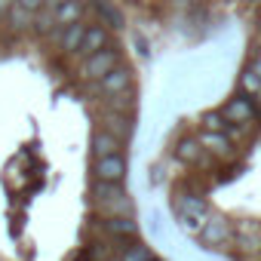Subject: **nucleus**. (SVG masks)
I'll return each mask as SVG.
<instances>
[{"instance_id": "1", "label": "nucleus", "mask_w": 261, "mask_h": 261, "mask_svg": "<svg viewBox=\"0 0 261 261\" xmlns=\"http://www.w3.org/2000/svg\"><path fill=\"white\" fill-rule=\"evenodd\" d=\"M92 197L101 215H133V200L123 191V181H95Z\"/></svg>"}, {"instance_id": "2", "label": "nucleus", "mask_w": 261, "mask_h": 261, "mask_svg": "<svg viewBox=\"0 0 261 261\" xmlns=\"http://www.w3.org/2000/svg\"><path fill=\"white\" fill-rule=\"evenodd\" d=\"M172 209H175L178 227L188 230V233H200L203 224H206V218H209V206H206L197 194H175Z\"/></svg>"}, {"instance_id": "3", "label": "nucleus", "mask_w": 261, "mask_h": 261, "mask_svg": "<svg viewBox=\"0 0 261 261\" xmlns=\"http://www.w3.org/2000/svg\"><path fill=\"white\" fill-rule=\"evenodd\" d=\"M114 65H120V49H117V46H105V49H98V53L86 56V62H83L80 74H83L86 80H101Z\"/></svg>"}, {"instance_id": "4", "label": "nucleus", "mask_w": 261, "mask_h": 261, "mask_svg": "<svg viewBox=\"0 0 261 261\" xmlns=\"http://www.w3.org/2000/svg\"><path fill=\"white\" fill-rule=\"evenodd\" d=\"M197 237L203 240V246H209V249H218V246L230 243V237H233V227H230V221H227L224 215H209V218H206V224H203V230H200Z\"/></svg>"}, {"instance_id": "5", "label": "nucleus", "mask_w": 261, "mask_h": 261, "mask_svg": "<svg viewBox=\"0 0 261 261\" xmlns=\"http://www.w3.org/2000/svg\"><path fill=\"white\" fill-rule=\"evenodd\" d=\"M92 178H95V181H123V178H126V160H123V154L95 157V163H92Z\"/></svg>"}, {"instance_id": "6", "label": "nucleus", "mask_w": 261, "mask_h": 261, "mask_svg": "<svg viewBox=\"0 0 261 261\" xmlns=\"http://www.w3.org/2000/svg\"><path fill=\"white\" fill-rule=\"evenodd\" d=\"M98 89H101L105 95L129 92V89H133V68H129V65H114V68L98 80Z\"/></svg>"}, {"instance_id": "7", "label": "nucleus", "mask_w": 261, "mask_h": 261, "mask_svg": "<svg viewBox=\"0 0 261 261\" xmlns=\"http://www.w3.org/2000/svg\"><path fill=\"white\" fill-rule=\"evenodd\" d=\"M230 123H252L255 120V105H252V98L246 95V92H240V95H233L227 105H224V111H221Z\"/></svg>"}, {"instance_id": "8", "label": "nucleus", "mask_w": 261, "mask_h": 261, "mask_svg": "<svg viewBox=\"0 0 261 261\" xmlns=\"http://www.w3.org/2000/svg\"><path fill=\"white\" fill-rule=\"evenodd\" d=\"M101 227L114 237V240H133L139 233V224L129 218V215H105L101 218Z\"/></svg>"}, {"instance_id": "9", "label": "nucleus", "mask_w": 261, "mask_h": 261, "mask_svg": "<svg viewBox=\"0 0 261 261\" xmlns=\"http://www.w3.org/2000/svg\"><path fill=\"white\" fill-rule=\"evenodd\" d=\"M105 46H111V31H108L101 22H98V25H86L83 43H80V49H77V53L92 56V53H98V49H105Z\"/></svg>"}, {"instance_id": "10", "label": "nucleus", "mask_w": 261, "mask_h": 261, "mask_svg": "<svg viewBox=\"0 0 261 261\" xmlns=\"http://www.w3.org/2000/svg\"><path fill=\"white\" fill-rule=\"evenodd\" d=\"M200 145L206 148V154L212 157H233V145L224 133H215V129H206V133H200Z\"/></svg>"}, {"instance_id": "11", "label": "nucleus", "mask_w": 261, "mask_h": 261, "mask_svg": "<svg viewBox=\"0 0 261 261\" xmlns=\"http://www.w3.org/2000/svg\"><path fill=\"white\" fill-rule=\"evenodd\" d=\"M120 148H123V142H120L114 133H108V129H95V136H92V154H95V157L120 154Z\"/></svg>"}, {"instance_id": "12", "label": "nucleus", "mask_w": 261, "mask_h": 261, "mask_svg": "<svg viewBox=\"0 0 261 261\" xmlns=\"http://www.w3.org/2000/svg\"><path fill=\"white\" fill-rule=\"evenodd\" d=\"M83 7H86L83 0H62V4L53 10V13H56V22L65 25V28L74 25V22H80V19H83Z\"/></svg>"}, {"instance_id": "13", "label": "nucleus", "mask_w": 261, "mask_h": 261, "mask_svg": "<svg viewBox=\"0 0 261 261\" xmlns=\"http://www.w3.org/2000/svg\"><path fill=\"white\" fill-rule=\"evenodd\" d=\"M92 10L105 28H123V13L111 4V0H92Z\"/></svg>"}, {"instance_id": "14", "label": "nucleus", "mask_w": 261, "mask_h": 261, "mask_svg": "<svg viewBox=\"0 0 261 261\" xmlns=\"http://www.w3.org/2000/svg\"><path fill=\"white\" fill-rule=\"evenodd\" d=\"M105 129H108V133H114L123 145L129 142V136H133V123H129V117L126 114H108V120H105Z\"/></svg>"}, {"instance_id": "15", "label": "nucleus", "mask_w": 261, "mask_h": 261, "mask_svg": "<svg viewBox=\"0 0 261 261\" xmlns=\"http://www.w3.org/2000/svg\"><path fill=\"white\" fill-rule=\"evenodd\" d=\"M83 34H86V25H83V19H80V22H74V25H68V28L62 31V40H59V43H62V49L74 56V53L80 49V43H83Z\"/></svg>"}, {"instance_id": "16", "label": "nucleus", "mask_w": 261, "mask_h": 261, "mask_svg": "<svg viewBox=\"0 0 261 261\" xmlns=\"http://www.w3.org/2000/svg\"><path fill=\"white\" fill-rule=\"evenodd\" d=\"M178 157L188 163H203L206 160V148L200 145V139H181L178 142Z\"/></svg>"}, {"instance_id": "17", "label": "nucleus", "mask_w": 261, "mask_h": 261, "mask_svg": "<svg viewBox=\"0 0 261 261\" xmlns=\"http://www.w3.org/2000/svg\"><path fill=\"white\" fill-rule=\"evenodd\" d=\"M56 28H59V22H56L53 7H43V10H37V13H34V31H37L40 37H49Z\"/></svg>"}, {"instance_id": "18", "label": "nucleus", "mask_w": 261, "mask_h": 261, "mask_svg": "<svg viewBox=\"0 0 261 261\" xmlns=\"http://www.w3.org/2000/svg\"><path fill=\"white\" fill-rule=\"evenodd\" d=\"M7 19H10V25H13V28H28V25H34V13H31V10H25L19 0H13V4H10Z\"/></svg>"}, {"instance_id": "19", "label": "nucleus", "mask_w": 261, "mask_h": 261, "mask_svg": "<svg viewBox=\"0 0 261 261\" xmlns=\"http://www.w3.org/2000/svg\"><path fill=\"white\" fill-rule=\"evenodd\" d=\"M240 89L249 95V98H255V101H261V77L252 71V68H246L243 74H240Z\"/></svg>"}, {"instance_id": "20", "label": "nucleus", "mask_w": 261, "mask_h": 261, "mask_svg": "<svg viewBox=\"0 0 261 261\" xmlns=\"http://www.w3.org/2000/svg\"><path fill=\"white\" fill-rule=\"evenodd\" d=\"M120 258H123V261H151L154 252H151L148 246H142V243H133V246H126V249H123Z\"/></svg>"}, {"instance_id": "21", "label": "nucleus", "mask_w": 261, "mask_h": 261, "mask_svg": "<svg viewBox=\"0 0 261 261\" xmlns=\"http://www.w3.org/2000/svg\"><path fill=\"white\" fill-rule=\"evenodd\" d=\"M108 101H111V108H114L117 114H126V117H129V111H133V98H129V92L108 95Z\"/></svg>"}, {"instance_id": "22", "label": "nucleus", "mask_w": 261, "mask_h": 261, "mask_svg": "<svg viewBox=\"0 0 261 261\" xmlns=\"http://www.w3.org/2000/svg\"><path fill=\"white\" fill-rule=\"evenodd\" d=\"M203 123H206V129H215V133H227V126H230V120L224 114H206Z\"/></svg>"}, {"instance_id": "23", "label": "nucleus", "mask_w": 261, "mask_h": 261, "mask_svg": "<svg viewBox=\"0 0 261 261\" xmlns=\"http://www.w3.org/2000/svg\"><path fill=\"white\" fill-rule=\"evenodd\" d=\"M19 4H22L25 10H31V13H37V10H43V7H46V0H19Z\"/></svg>"}, {"instance_id": "24", "label": "nucleus", "mask_w": 261, "mask_h": 261, "mask_svg": "<svg viewBox=\"0 0 261 261\" xmlns=\"http://www.w3.org/2000/svg\"><path fill=\"white\" fill-rule=\"evenodd\" d=\"M252 71H255V74H258V77H261V56H258V59H255V62H252Z\"/></svg>"}, {"instance_id": "25", "label": "nucleus", "mask_w": 261, "mask_h": 261, "mask_svg": "<svg viewBox=\"0 0 261 261\" xmlns=\"http://www.w3.org/2000/svg\"><path fill=\"white\" fill-rule=\"evenodd\" d=\"M10 4H13V0H0V13H4V10H10Z\"/></svg>"}, {"instance_id": "26", "label": "nucleus", "mask_w": 261, "mask_h": 261, "mask_svg": "<svg viewBox=\"0 0 261 261\" xmlns=\"http://www.w3.org/2000/svg\"><path fill=\"white\" fill-rule=\"evenodd\" d=\"M59 4H62V0H46V7H53V10H56Z\"/></svg>"}, {"instance_id": "27", "label": "nucleus", "mask_w": 261, "mask_h": 261, "mask_svg": "<svg viewBox=\"0 0 261 261\" xmlns=\"http://www.w3.org/2000/svg\"><path fill=\"white\" fill-rule=\"evenodd\" d=\"M151 261H160V258H157V255H154V258H151Z\"/></svg>"}, {"instance_id": "28", "label": "nucleus", "mask_w": 261, "mask_h": 261, "mask_svg": "<svg viewBox=\"0 0 261 261\" xmlns=\"http://www.w3.org/2000/svg\"><path fill=\"white\" fill-rule=\"evenodd\" d=\"M258 56H261V43H258Z\"/></svg>"}, {"instance_id": "29", "label": "nucleus", "mask_w": 261, "mask_h": 261, "mask_svg": "<svg viewBox=\"0 0 261 261\" xmlns=\"http://www.w3.org/2000/svg\"><path fill=\"white\" fill-rule=\"evenodd\" d=\"M114 261H123V258H114Z\"/></svg>"}]
</instances>
